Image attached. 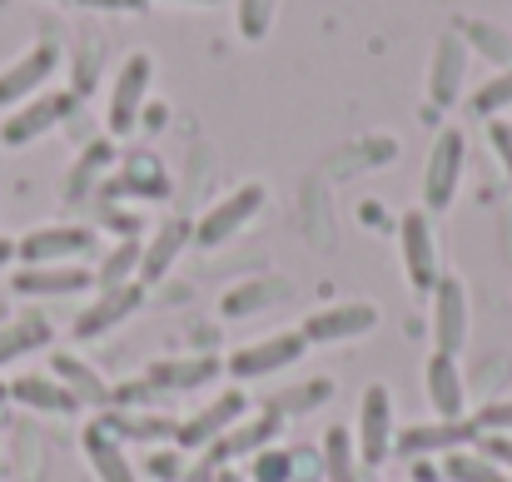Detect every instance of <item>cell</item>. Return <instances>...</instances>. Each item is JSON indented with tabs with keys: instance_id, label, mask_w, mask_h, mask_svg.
I'll return each instance as SVG.
<instances>
[{
	"instance_id": "9c48e42d",
	"label": "cell",
	"mask_w": 512,
	"mask_h": 482,
	"mask_svg": "<svg viewBox=\"0 0 512 482\" xmlns=\"http://www.w3.org/2000/svg\"><path fill=\"white\" fill-rule=\"evenodd\" d=\"M75 110H80V95H75V90H40V95H30L25 105H15V110L0 120V145L20 150V145L50 135L55 125H65Z\"/></svg>"
},
{
	"instance_id": "277c9868",
	"label": "cell",
	"mask_w": 512,
	"mask_h": 482,
	"mask_svg": "<svg viewBox=\"0 0 512 482\" xmlns=\"http://www.w3.org/2000/svg\"><path fill=\"white\" fill-rule=\"evenodd\" d=\"M428 328H433V353L463 358L473 338V299L458 274H443L428 294Z\"/></svg>"
},
{
	"instance_id": "7402d4cb",
	"label": "cell",
	"mask_w": 512,
	"mask_h": 482,
	"mask_svg": "<svg viewBox=\"0 0 512 482\" xmlns=\"http://www.w3.org/2000/svg\"><path fill=\"white\" fill-rule=\"evenodd\" d=\"M115 140L110 135H100V140H90L85 150H80V160H75V169L65 174V184H60V199L65 204H85L90 194H100V184L110 179V169H115Z\"/></svg>"
},
{
	"instance_id": "1f68e13d",
	"label": "cell",
	"mask_w": 512,
	"mask_h": 482,
	"mask_svg": "<svg viewBox=\"0 0 512 482\" xmlns=\"http://www.w3.org/2000/svg\"><path fill=\"white\" fill-rule=\"evenodd\" d=\"M443 482H512V473H503L478 448H463V453H448L443 458Z\"/></svg>"
},
{
	"instance_id": "ee69618b",
	"label": "cell",
	"mask_w": 512,
	"mask_h": 482,
	"mask_svg": "<svg viewBox=\"0 0 512 482\" xmlns=\"http://www.w3.org/2000/svg\"><path fill=\"white\" fill-rule=\"evenodd\" d=\"M214 482H249L239 468H214Z\"/></svg>"
},
{
	"instance_id": "b9f144b4",
	"label": "cell",
	"mask_w": 512,
	"mask_h": 482,
	"mask_svg": "<svg viewBox=\"0 0 512 482\" xmlns=\"http://www.w3.org/2000/svg\"><path fill=\"white\" fill-rule=\"evenodd\" d=\"M179 482H214V463L209 458H199V463H189V473Z\"/></svg>"
},
{
	"instance_id": "52a82bcc",
	"label": "cell",
	"mask_w": 512,
	"mask_h": 482,
	"mask_svg": "<svg viewBox=\"0 0 512 482\" xmlns=\"http://www.w3.org/2000/svg\"><path fill=\"white\" fill-rule=\"evenodd\" d=\"M244 413H249V393L234 383V388L214 393L204 408H194L189 418H179V428H174V448H179L184 458H189V453L204 458V453H209V448H214V443H219Z\"/></svg>"
},
{
	"instance_id": "ac0fdd59",
	"label": "cell",
	"mask_w": 512,
	"mask_h": 482,
	"mask_svg": "<svg viewBox=\"0 0 512 482\" xmlns=\"http://www.w3.org/2000/svg\"><path fill=\"white\" fill-rule=\"evenodd\" d=\"M279 428H284V418L279 413H269V408H259V413H244L204 458L214 463V468H234L239 458H254V453H264V448H274V438H279Z\"/></svg>"
},
{
	"instance_id": "7a4b0ae2",
	"label": "cell",
	"mask_w": 512,
	"mask_h": 482,
	"mask_svg": "<svg viewBox=\"0 0 512 482\" xmlns=\"http://www.w3.org/2000/svg\"><path fill=\"white\" fill-rule=\"evenodd\" d=\"M264 204H269V189H264L259 179L234 184L229 194H219V199L194 219V244H199V249H224L234 234H244V229L264 214Z\"/></svg>"
},
{
	"instance_id": "603a6c76",
	"label": "cell",
	"mask_w": 512,
	"mask_h": 482,
	"mask_svg": "<svg viewBox=\"0 0 512 482\" xmlns=\"http://www.w3.org/2000/svg\"><path fill=\"white\" fill-rule=\"evenodd\" d=\"M80 448H85V458H90V468H95V478L100 482H140L135 463H130V453H125V443H120L100 418H95V423H85Z\"/></svg>"
},
{
	"instance_id": "e0dca14e",
	"label": "cell",
	"mask_w": 512,
	"mask_h": 482,
	"mask_svg": "<svg viewBox=\"0 0 512 482\" xmlns=\"http://www.w3.org/2000/svg\"><path fill=\"white\" fill-rule=\"evenodd\" d=\"M423 398H428V413L453 423V418H468V378H463V363L448 358V353H428L423 363Z\"/></svg>"
},
{
	"instance_id": "4316f807",
	"label": "cell",
	"mask_w": 512,
	"mask_h": 482,
	"mask_svg": "<svg viewBox=\"0 0 512 482\" xmlns=\"http://www.w3.org/2000/svg\"><path fill=\"white\" fill-rule=\"evenodd\" d=\"M458 40L468 45V55H483L493 70H508L512 65V35L498 25V20H483V15H463L458 25Z\"/></svg>"
},
{
	"instance_id": "74e56055",
	"label": "cell",
	"mask_w": 512,
	"mask_h": 482,
	"mask_svg": "<svg viewBox=\"0 0 512 482\" xmlns=\"http://www.w3.org/2000/svg\"><path fill=\"white\" fill-rule=\"evenodd\" d=\"M95 70H100V40H95V35H85L80 70H75V95H90V90H95Z\"/></svg>"
},
{
	"instance_id": "8fae6325",
	"label": "cell",
	"mask_w": 512,
	"mask_h": 482,
	"mask_svg": "<svg viewBox=\"0 0 512 482\" xmlns=\"http://www.w3.org/2000/svg\"><path fill=\"white\" fill-rule=\"evenodd\" d=\"M304 353H309V343L299 338V328H289V333H269V338H254V343L234 348V353L224 358V373H229L234 383H254V378H269V373L294 368Z\"/></svg>"
},
{
	"instance_id": "7c38bea8",
	"label": "cell",
	"mask_w": 512,
	"mask_h": 482,
	"mask_svg": "<svg viewBox=\"0 0 512 482\" xmlns=\"http://www.w3.org/2000/svg\"><path fill=\"white\" fill-rule=\"evenodd\" d=\"M478 423L473 418H453V423H443V418H433V423H408V428H398V438H393V453H403V458H448V453H463V448H478Z\"/></svg>"
},
{
	"instance_id": "ba28073f",
	"label": "cell",
	"mask_w": 512,
	"mask_h": 482,
	"mask_svg": "<svg viewBox=\"0 0 512 482\" xmlns=\"http://www.w3.org/2000/svg\"><path fill=\"white\" fill-rule=\"evenodd\" d=\"M393 438H398V408L388 383H368L358 398V423H353V448L363 468H383L393 458Z\"/></svg>"
},
{
	"instance_id": "9a60e30c",
	"label": "cell",
	"mask_w": 512,
	"mask_h": 482,
	"mask_svg": "<svg viewBox=\"0 0 512 482\" xmlns=\"http://www.w3.org/2000/svg\"><path fill=\"white\" fill-rule=\"evenodd\" d=\"M468 90V45L458 40V30H443L433 55H428V105L433 110H453Z\"/></svg>"
},
{
	"instance_id": "5b68a950",
	"label": "cell",
	"mask_w": 512,
	"mask_h": 482,
	"mask_svg": "<svg viewBox=\"0 0 512 482\" xmlns=\"http://www.w3.org/2000/svg\"><path fill=\"white\" fill-rule=\"evenodd\" d=\"M398 254H403V279L413 294H433V284L443 279V254H438V229L433 214L418 204L398 219Z\"/></svg>"
},
{
	"instance_id": "ffe728a7",
	"label": "cell",
	"mask_w": 512,
	"mask_h": 482,
	"mask_svg": "<svg viewBox=\"0 0 512 482\" xmlns=\"http://www.w3.org/2000/svg\"><path fill=\"white\" fill-rule=\"evenodd\" d=\"M224 378V358L214 353H184V358H160L145 368V383L155 393H199Z\"/></svg>"
},
{
	"instance_id": "d4e9b609",
	"label": "cell",
	"mask_w": 512,
	"mask_h": 482,
	"mask_svg": "<svg viewBox=\"0 0 512 482\" xmlns=\"http://www.w3.org/2000/svg\"><path fill=\"white\" fill-rule=\"evenodd\" d=\"M55 343V323L45 319V314H15L10 323H0V368H10V363H20V358H30V353H45Z\"/></svg>"
},
{
	"instance_id": "44dd1931",
	"label": "cell",
	"mask_w": 512,
	"mask_h": 482,
	"mask_svg": "<svg viewBox=\"0 0 512 482\" xmlns=\"http://www.w3.org/2000/svg\"><path fill=\"white\" fill-rule=\"evenodd\" d=\"M194 244V224L189 219H165L160 229L145 234V254H140V284H160L170 279V269L179 264V254Z\"/></svg>"
},
{
	"instance_id": "f1b7e54d",
	"label": "cell",
	"mask_w": 512,
	"mask_h": 482,
	"mask_svg": "<svg viewBox=\"0 0 512 482\" xmlns=\"http://www.w3.org/2000/svg\"><path fill=\"white\" fill-rule=\"evenodd\" d=\"M334 398V378H304V383H289V388H279L264 408L269 413H279V418H299V413H314V408H324Z\"/></svg>"
},
{
	"instance_id": "8992f818",
	"label": "cell",
	"mask_w": 512,
	"mask_h": 482,
	"mask_svg": "<svg viewBox=\"0 0 512 482\" xmlns=\"http://www.w3.org/2000/svg\"><path fill=\"white\" fill-rule=\"evenodd\" d=\"M100 254V234L90 224H40L15 239L20 264H85Z\"/></svg>"
},
{
	"instance_id": "836d02e7",
	"label": "cell",
	"mask_w": 512,
	"mask_h": 482,
	"mask_svg": "<svg viewBox=\"0 0 512 482\" xmlns=\"http://www.w3.org/2000/svg\"><path fill=\"white\" fill-rule=\"evenodd\" d=\"M294 453L289 448H264L254 453V468H249V482H294Z\"/></svg>"
},
{
	"instance_id": "ab89813d",
	"label": "cell",
	"mask_w": 512,
	"mask_h": 482,
	"mask_svg": "<svg viewBox=\"0 0 512 482\" xmlns=\"http://www.w3.org/2000/svg\"><path fill=\"white\" fill-rule=\"evenodd\" d=\"M478 453L493 458L503 473H512V433H483V438H478Z\"/></svg>"
},
{
	"instance_id": "8d00e7d4",
	"label": "cell",
	"mask_w": 512,
	"mask_h": 482,
	"mask_svg": "<svg viewBox=\"0 0 512 482\" xmlns=\"http://www.w3.org/2000/svg\"><path fill=\"white\" fill-rule=\"evenodd\" d=\"M473 423H478V433H512V398H488L478 413H468Z\"/></svg>"
},
{
	"instance_id": "484cf974",
	"label": "cell",
	"mask_w": 512,
	"mask_h": 482,
	"mask_svg": "<svg viewBox=\"0 0 512 482\" xmlns=\"http://www.w3.org/2000/svg\"><path fill=\"white\" fill-rule=\"evenodd\" d=\"M50 373H55L75 398H80V408H85V403H90V408H100V413L110 408V383H105V378H100L80 353H50Z\"/></svg>"
},
{
	"instance_id": "d6a6232c",
	"label": "cell",
	"mask_w": 512,
	"mask_h": 482,
	"mask_svg": "<svg viewBox=\"0 0 512 482\" xmlns=\"http://www.w3.org/2000/svg\"><path fill=\"white\" fill-rule=\"evenodd\" d=\"M512 110V65L508 70H498V75H488L478 90H473V115H483V120H503Z\"/></svg>"
},
{
	"instance_id": "cb8c5ba5",
	"label": "cell",
	"mask_w": 512,
	"mask_h": 482,
	"mask_svg": "<svg viewBox=\"0 0 512 482\" xmlns=\"http://www.w3.org/2000/svg\"><path fill=\"white\" fill-rule=\"evenodd\" d=\"M10 398H15L20 408H35V413H50V418L80 413V398H75L55 373H20V378H10Z\"/></svg>"
},
{
	"instance_id": "60d3db41",
	"label": "cell",
	"mask_w": 512,
	"mask_h": 482,
	"mask_svg": "<svg viewBox=\"0 0 512 482\" xmlns=\"http://www.w3.org/2000/svg\"><path fill=\"white\" fill-rule=\"evenodd\" d=\"M85 10H125V15H135V10H145L150 0H80Z\"/></svg>"
},
{
	"instance_id": "f546056e",
	"label": "cell",
	"mask_w": 512,
	"mask_h": 482,
	"mask_svg": "<svg viewBox=\"0 0 512 482\" xmlns=\"http://www.w3.org/2000/svg\"><path fill=\"white\" fill-rule=\"evenodd\" d=\"M358 448H353V433L334 423L324 428V482H358Z\"/></svg>"
},
{
	"instance_id": "4fadbf2b",
	"label": "cell",
	"mask_w": 512,
	"mask_h": 482,
	"mask_svg": "<svg viewBox=\"0 0 512 482\" xmlns=\"http://www.w3.org/2000/svg\"><path fill=\"white\" fill-rule=\"evenodd\" d=\"M55 70H60V45H55V40H35L25 55H15V60L0 70V110H15V105H25L30 95H40Z\"/></svg>"
},
{
	"instance_id": "f6af8a7d",
	"label": "cell",
	"mask_w": 512,
	"mask_h": 482,
	"mask_svg": "<svg viewBox=\"0 0 512 482\" xmlns=\"http://www.w3.org/2000/svg\"><path fill=\"white\" fill-rule=\"evenodd\" d=\"M174 5H219V0H174Z\"/></svg>"
},
{
	"instance_id": "30bf717a",
	"label": "cell",
	"mask_w": 512,
	"mask_h": 482,
	"mask_svg": "<svg viewBox=\"0 0 512 482\" xmlns=\"http://www.w3.org/2000/svg\"><path fill=\"white\" fill-rule=\"evenodd\" d=\"M378 323H383L378 304H368V299H343V304H324V309L304 314V323H299V338H304L309 348H334V343L368 338Z\"/></svg>"
},
{
	"instance_id": "2e32d148",
	"label": "cell",
	"mask_w": 512,
	"mask_h": 482,
	"mask_svg": "<svg viewBox=\"0 0 512 482\" xmlns=\"http://www.w3.org/2000/svg\"><path fill=\"white\" fill-rule=\"evenodd\" d=\"M10 289L20 299H75V294L95 289V269H85V264H20V274H10Z\"/></svg>"
},
{
	"instance_id": "7bdbcfd3",
	"label": "cell",
	"mask_w": 512,
	"mask_h": 482,
	"mask_svg": "<svg viewBox=\"0 0 512 482\" xmlns=\"http://www.w3.org/2000/svg\"><path fill=\"white\" fill-rule=\"evenodd\" d=\"M10 264H15V239L0 234V269H10Z\"/></svg>"
},
{
	"instance_id": "f35d334b",
	"label": "cell",
	"mask_w": 512,
	"mask_h": 482,
	"mask_svg": "<svg viewBox=\"0 0 512 482\" xmlns=\"http://www.w3.org/2000/svg\"><path fill=\"white\" fill-rule=\"evenodd\" d=\"M488 145H493V155H498V164H503V174L512 184V120H488Z\"/></svg>"
},
{
	"instance_id": "d6986e66",
	"label": "cell",
	"mask_w": 512,
	"mask_h": 482,
	"mask_svg": "<svg viewBox=\"0 0 512 482\" xmlns=\"http://www.w3.org/2000/svg\"><path fill=\"white\" fill-rule=\"evenodd\" d=\"M100 194H105V199L125 194V199H140V204H160V199H170V169L155 160L150 150H135V155L120 160V174H115V179L100 184Z\"/></svg>"
},
{
	"instance_id": "d590c367",
	"label": "cell",
	"mask_w": 512,
	"mask_h": 482,
	"mask_svg": "<svg viewBox=\"0 0 512 482\" xmlns=\"http://www.w3.org/2000/svg\"><path fill=\"white\" fill-rule=\"evenodd\" d=\"M145 473L155 482H179L189 473V463H184V453L170 443V448H150V453H145Z\"/></svg>"
},
{
	"instance_id": "e575fe53",
	"label": "cell",
	"mask_w": 512,
	"mask_h": 482,
	"mask_svg": "<svg viewBox=\"0 0 512 482\" xmlns=\"http://www.w3.org/2000/svg\"><path fill=\"white\" fill-rule=\"evenodd\" d=\"M274 30V0H239V35L264 40Z\"/></svg>"
},
{
	"instance_id": "6da1fadb",
	"label": "cell",
	"mask_w": 512,
	"mask_h": 482,
	"mask_svg": "<svg viewBox=\"0 0 512 482\" xmlns=\"http://www.w3.org/2000/svg\"><path fill=\"white\" fill-rule=\"evenodd\" d=\"M150 85H155V55L150 50H130L120 60V70L110 75V100H105V135L110 140H125L145 105H150Z\"/></svg>"
},
{
	"instance_id": "5bb4252c",
	"label": "cell",
	"mask_w": 512,
	"mask_h": 482,
	"mask_svg": "<svg viewBox=\"0 0 512 482\" xmlns=\"http://www.w3.org/2000/svg\"><path fill=\"white\" fill-rule=\"evenodd\" d=\"M145 309V284H105L80 314H75V338L90 343V338H105L110 328H120L125 319H135Z\"/></svg>"
},
{
	"instance_id": "4dcf8cb0",
	"label": "cell",
	"mask_w": 512,
	"mask_h": 482,
	"mask_svg": "<svg viewBox=\"0 0 512 482\" xmlns=\"http://www.w3.org/2000/svg\"><path fill=\"white\" fill-rule=\"evenodd\" d=\"M274 299H289V284H279V279H254V284L224 294L219 314H224V319H249L254 309H264V304H274Z\"/></svg>"
},
{
	"instance_id": "83f0119b",
	"label": "cell",
	"mask_w": 512,
	"mask_h": 482,
	"mask_svg": "<svg viewBox=\"0 0 512 482\" xmlns=\"http://www.w3.org/2000/svg\"><path fill=\"white\" fill-rule=\"evenodd\" d=\"M140 254H145V239H115L100 264H95V289L105 284H140Z\"/></svg>"
},
{
	"instance_id": "3957f363",
	"label": "cell",
	"mask_w": 512,
	"mask_h": 482,
	"mask_svg": "<svg viewBox=\"0 0 512 482\" xmlns=\"http://www.w3.org/2000/svg\"><path fill=\"white\" fill-rule=\"evenodd\" d=\"M463 174H468V135L458 125H448V130H438V140L428 145V160H423V209L448 214L463 189Z\"/></svg>"
}]
</instances>
